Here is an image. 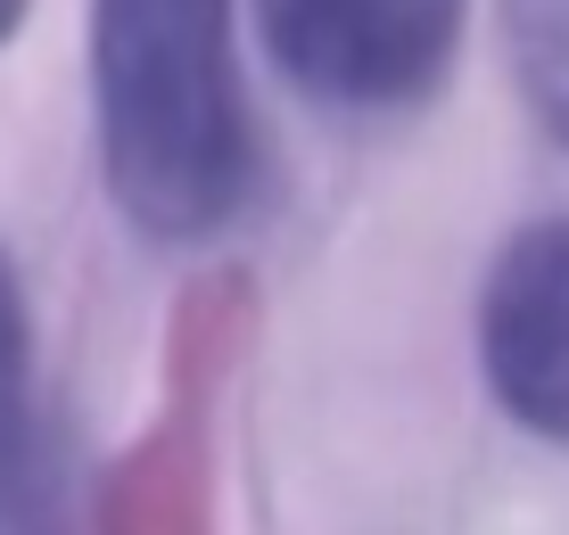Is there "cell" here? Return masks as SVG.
Returning a JSON list of instances; mask_svg holds the SVG:
<instances>
[{
	"instance_id": "1",
	"label": "cell",
	"mask_w": 569,
	"mask_h": 535,
	"mask_svg": "<svg viewBox=\"0 0 569 535\" xmlns=\"http://www.w3.org/2000/svg\"><path fill=\"white\" fill-rule=\"evenodd\" d=\"M91 108L124 223L157 248L223 240L264 182L231 0H91Z\"/></svg>"
},
{
	"instance_id": "6",
	"label": "cell",
	"mask_w": 569,
	"mask_h": 535,
	"mask_svg": "<svg viewBox=\"0 0 569 535\" xmlns=\"http://www.w3.org/2000/svg\"><path fill=\"white\" fill-rule=\"evenodd\" d=\"M33 0H0V42H17V26H26Z\"/></svg>"
},
{
	"instance_id": "4",
	"label": "cell",
	"mask_w": 569,
	"mask_h": 535,
	"mask_svg": "<svg viewBox=\"0 0 569 535\" xmlns=\"http://www.w3.org/2000/svg\"><path fill=\"white\" fill-rule=\"evenodd\" d=\"M67 494L50 404H42V354H33V305L17 281V255L0 248V527H50Z\"/></svg>"
},
{
	"instance_id": "5",
	"label": "cell",
	"mask_w": 569,
	"mask_h": 535,
	"mask_svg": "<svg viewBox=\"0 0 569 535\" xmlns=\"http://www.w3.org/2000/svg\"><path fill=\"white\" fill-rule=\"evenodd\" d=\"M503 33H512V67H520L528 108L569 149V0H503Z\"/></svg>"
},
{
	"instance_id": "3",
	"label": "cell",
	"mask_w": 569,
	"mask_h": 535,
	"mask_svg": "<svg viewBox=\"0 0 569 535\" xmlns=\"http://www.w3.org/2000/svg\"><path fill=\"white\" fill-rule=\"evenodd\" d=\"M479 371L528 437L569 445V223H528L479 289Z\"/></svg>"
},
{
	"instance_id": "2",
	"label": "cell",
	"mask_w": 569,
	"mask_h": 535,
	"mask_svg": "<svg viewBox=\"0 0 569 535\" xmlns=\"http://www.w3.org/2000/svg\"><path fill=\"white\" fill-rule=\"evenodd\" d=\"M470 0H257L264 58L313 108L388 115L446 83Z\"/></svg>"
}]
</instances>
